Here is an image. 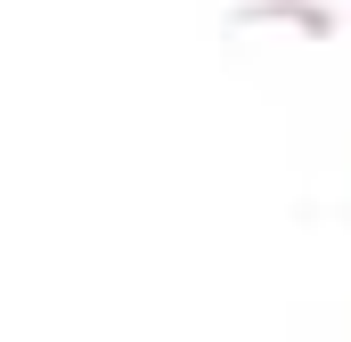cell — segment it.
Masks as SVG:
<instances>
[]
</instances>
